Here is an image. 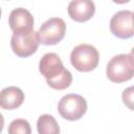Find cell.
<instances>
[{
    "label": "cell",
    "mask_w": 134,
    "mask_h": 134,
    "mask_svg": "<svg viewBox=\"0 0 134 134\" xmlns=\"http://www.w3.org/2000/svg\"><path fill=\"white\" fill-rule=\"evenodd\" d=\"M66 31V23L61 18H50L45 21L38 30L40 43L54 45L63 40Z\"/></svg>",
    "instance_id": "cell-5"
},
{
    "label": "cell",
    "mask_w": 134,
    "mask_h": 134,
    "mask_svg": "<svg viewBox=\"0 0 134 134\" xmlns=\"http://www.w3.org/2000/svg\"><path fill=\"white\" fill-rule=\"evenodd\" d=\"M99 53L97 49L90 44H80L73 48L70 54L72 66L83 72H88L95 69L98 65Z\"/></svg>",
    "instance_id": "cell-2"
},
{
    "label": "cell",
    "mask_w": 134,
    "mask_h": 134,
    "mask_svg": "<svg viewBox=\"0 0 134 134\" xmlns=\"http://www.w3.org/2000/svg\"><path fill=\"white\" fill-rule=\"evenodd\" d=\"M0 17H1V8H0Z\"/></svg>",
    "instance_id": "cell-16"
},
{
    "label": "cell",
    "mask_w": 134,
    "mask_h": 134,
    "mask_svg": "<svg viewBox=\"0 0 134 134\" xmlns=\"http://www.w3.org/2000/svg\"><path fill=\"white\" fill-rule=\"evenodd\" d=\"M8 134H31V128L26 119H14L8 126Z\"/></svg>",
    "instance_id": "cell-13"
},
{
    "label": "cell",
    "mask_w": 134,
    "mask_h": 134,
    "mask_svg": "<svg viewBox=\"0 0 134 134\" xmlns=\"http://www.w3.org/2000/svg\"><path fill=\"white\" fill-rule=\"evenodd\" d=\"M37 130L39 134H60V126L50 114H42L38 118Z\"/></svg>",
    "instance_id": "cell-11"
},
{
    "label": "cell",
    "mask_w": 134,
    "mask_h": 134,
    "mask_svg": "<svg viewBox=\"0 0 134 134\" xmlns=\"http://www.w3.org/2000/svg\"><path fill=\"white\" fill-rule=\"evenodd\" d=\"M46 82L49 87L57 90H63L70 86L72 82V74L68 69H64L60 75L52 80H46Z\"/></svg>",
    "instance_id": "cell-12"
},
{
    "label": "cell",
    "mask_w": 134,
    "mask_h": 134,
    "mask_svg": "<svg viewBox=\"0 0 134 134\" xmlns=\"http://www.w3.org/2000/svg\"><path fill=\"white\" fill-rule=\"evenodd\" d=\"M107 76L114 83H122L131 80L134 74V59L132 54L114 55L107 64Z\"/></svg>",
    "instance_id": "cell-1"
},
{
    "label": "cell",
    "mask_w": 134,
    "mask_h": 134,
    "mask_svg": "<svg viewBox=\"0 0 134 134\" xmlns=\"http://www.w3.org/2000/svg\"><path fill=\"white\" fill-rule=\"evenodd\" d=\"M24 93L15 86L6 87L0 91V107L5 110L17 109L23 104Z\"/></svg>",
    "instance_id": "cell-10"
},
{
    "label": "cell",
    "mask_w": 134,
    "mask_h": 134,
    "mask_svg": "<svg viewBox=\"0 0 134 134\" xmlns=\"http://www.w3.org/2000/svg\"><path fill=\"white\" fill-rule=\"evenodd\" d=\"M64 65L60 57L54 52L45 53L39 63V70L46 80H52L64 70Z\"/></svg>",
    "instance_id": "cell-8"
},
{
    "label": "cell",
    "mask_w": 134,
    "mask_h": 134,
    "mask_svg": "<svg viewBox=\"0 0 134 134\" xmlns=\"http://www.w3.org/2000/svg\"><path fill=\"white\" fill-rule=\"evenodd\" d=\"M40 41L38 37V31L34 29H23L14 31L10 39V46L13 51L21 58H27L34 54L38 47Z\"/></svg>",
    "instance_id": "cell-3"
},
{
    "label": "cell",
    "mask_w": 134,
    "mask_h": 134,
    "mask_svg": "<svg viewBox=\"0 0 134 134\" xmlns=\"http://www.w3.org/2000/svg\"><path fill=\"white\" fill-rule=\"evenodd\" d=\"M8 24L13 31L32 29L34 17L30 14V12L27 10L26 8L18 7L10 12L8 17Z\"/></svg>",
    "instance_id": "cell-9"
},
{
    "label": "cell",
    "mask_w": 134,
    "mask_h": 134,
    "mask_svg": "<svg viewBox=\"0 0 134 134\" xmlns=\"http://www.w3.org/2000/svg\"><path fill=\"white\" fill-rule=\"evenodd\" d=\"M134 13L129 9H124L115 13L110 20L111 32L120 39H128L134 35L133 25Z\"/></svg>",
    "instance_id": "cell-6"
},
{
    "label": "cell",
    "mask_w": 134,
    "mask_h": 134,
    "mask_svg": "<svg viewBox=\"0 0 134 134\" xmlns=\"http://www.w3.org/2000/svg\"><path fill=\"white\" fill-rule=\"evenodd\" d=\"M122 100L129 109L133 110V87H129L122 92Z\"/></svg>",
    "instance_id": "cell-14"
},
{
    "label": "cell",
    "mask_w": 134,
    "mask_h": 134,
    "mask_svg": "<svg viewBox=\"0 0 134 134\" xmlns=\"http://www.w3.org/2000/svg\"><path fill=\"white\" fill-rule=\"evenodd\" d=\"M3 126H4V118H3V115L0 113V133L2 132Z\"/></svg>",
    "instance_id": "cell-15"
},
{
    "label": "cell",
    "mask_w": 134,
    "mask_h": 134,
    "mask_svg": "<svg viewBox=\"0 0 134 134\" xmlns=\"http://www.w3.org/2000/svg\"><path fill=\"white\" fill-rule=\"evenodd\" d=\"M58 111L60 115L67 120H77L86 113L87 102L79 94L69 93L60 99Z\"/></svg>",
    "instance_id": "cell-4"
},
{
    "label": "cell",
    "mask_w": 134,
    "mask_h": 134,
    "mask_svg": "<svg viewBox=\"0 0 134 134\" xmlns=\"http://www.w3.org/2000/svg\"><path fill=\"white\" fill-rule=\"evenodd\" d=\"M68 15L76 22H85L91 19L95 13V4L91 0H72L68 4Z\"/></svg>",
    "instance_id": "cell-7"
}]
</instances>
